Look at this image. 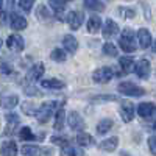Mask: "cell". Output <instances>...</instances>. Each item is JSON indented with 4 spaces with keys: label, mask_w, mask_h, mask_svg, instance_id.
<instances>
[{
    "label": "cell",
    "mask_w": 156,
    "mask_h": 156,
    "mask_svg": "<svg viewBox=\"0 0 156 156\" xmlns=\"http://www.w3.org/2000/svg\"><path fill=\"white\" fill-rule=\"evenodd\" d=\"M120 48L126 53H133L136 50V39H134V31L131 28H125L120 34Z\"/></svg>",
    "instance_id": "cell-2"
},
{
    "label": "cell",
    "mask_w": 156,
    "mask_h": 156,
    "mask_svg": "<svg viewBox=\"0 0 156 156\" xmlns=\"http://www.w3.org/2000/svg\"><path fill=\"white\" fill-rule=\"evenodd\" d=\"M6 45H8V48L12 50V51H22L23 47H25V42H23V37H22V36H19V34H11V36H8V39H6Z\"/></svg>",
    "instance_id": "cell-8"
},
{
    "label": "cell",
    "mask_w": 156,
    "mask_h": 156,
    "mask_svg": "<svg viewBox=\"0 0 156 156\" xmlns=\"http://www.w3.org/2000/svg\"><path fill=\"white\" fill-rule=\"evenodd\" d=\"M22 153L25 156H42L41 148H39L37 145H33V144H25L22 147Z\"/></svg>",
    "instance_id": "cell-24"
},
{
    "label": "cell",
    "mask_w": 156,
    "mask_h": 156,
    "mask_svg": "<svg viewBox=\"0 0 156 156\" xmlns=\"http://www.w3.org/2000/svg\"><path fill=\"white\" fill-rule=\"evenodd\" d=\"M0 70H2L3 73H11L12 72V69L9 67V64H2V69H0Z\"/></svg>",
    "instance_id": "cell-38"
},
{
    "label": "cell",
    "mask_w": 156,
    "mask_h": 156,
    "mask_svg": "<svg viewBox=\"0 0 156 156\" xmlns=\"http://www.w3.org/2000/svg\"><path fill=\"white\" fill-rule=\"evenodd\" d=\"M44 72H45L44 64H42V62H37V64H34V66H31V69L28 70L27 80H28L30 83H34V81H37V80H41V76L44 75Z\"/></svg>",
    "instance_id": "cell-9"
},
{
    "label": "cell",
    "mask_w": 156,
    "mask_h": 156,
    "mask_svg": "<svg viewBox=\"0 0 156 156\" xmlns=\"http://www.w3.org/2000/svg\"><path fill=\"white\" fill-rule=\"evenodd\" d=\"M84 6L90 11H103L105 9V3L101 0H84Z\"/></svg>",
    "instance_id": "cell-27"
},
{
    "label": "cell",
    "mask_w": 156,
    "mask_h": 156,
    "mask_svg": "<svg viewBox=\"0 0 156 156\" xmlns=\"http://www.w3.org/2000/svg\"><path fill=\"white\" fill-rule=\"evenodd\" d=\"M148 147H150V151H151L153 154H156V137H154V136H151V137L148 139Z\"/></svg>",
    "instance_id": "cell-37"
},
{
    "label": "cell",
    "mask_w": 156,
    "mask_h": 156,
    "mask_svg": "<svg viewBox=\"0 0 156 156\" xmlns=\"http://www.w3.org/2000/svg\"><path fill=\"white\" fill-rule=\"evenodd\" d=\"M59 103L58 101H45L41 105V108H39L36 111V117H37V120L41 122V123H45L51 115H55V112L59 109Z\"/></svg>",
    "instance_id": "cell-1"
},
{
    "label": "cell",
    "mask_w": 156,
    "mask_h": 156,
    "mask_svg": "<svg viewBox=\"0 0 156 156\" xmlns=\"http://www.w3.org/2000/svg\"><path fill=\"white\" fill-rule=\"evenodd\" d=\"M137 112H139L140 117H144V119H150V117H153L156 114V106H154V103H151V101L140 103L139 108H137Z\"/></svg>",
    "instance_id": "cell-12"
},
{
    "label": "cell",
    "mask_w": 156,
    "mask_h": 156,
    "mask_svg": "<svg viewBox=\"0 0 156 156\" xmlns=\"http://www.w3.org/2000/svg\"><path fill=\"white\" fill-rule=\"evenodd\" d=\"M114 78V70L111 67H100L92 73V80L95 83H109Z\"/></svg>",
    "instance_id": "cell-4"
},
{
    "label": "cell",
    "mask_w": 156,
    "mask_h": 156,
    "mask_svg": "<svg viewBox=\"0 0 156 156\" xmlns=\"http://www.w3.org/2000/svg\"><path fill=\"white\" fill-rule=\"evenodd\" d=\"M119 92L123 94V95H128V97H140V95H144L145 94V89L144 87H140L134 83H129V81H123L119 84Z\"/></svg>",
    "instance_id": "cell-3"
},
{
    "label": "cell",
    "mask_w": 156,
    "mask_h": 156,
    "mask_svg": "<svg viewBox=\"0 0 156 156\" xmlns=\"http://www.w3.org/2000/svg\"><path fill=\"white\" fill-rule=\"evenodd\" d=\"M9 25H11V28L12 30H16V31H20V30H25L27 28V19H25L23 16L17 14V12H12V14L9 16Z\"/></svg>",
    "instance_id": "cell-10"
},
{
    "label": "cell",
    "mask_w": 156,
    "mask_h": 156,
    "mask_svg": "<svg viewBox=\"0 0 156 156\" xmlns=\"http://www.w3.org/2000/svg\"><path fill=\"white\" fill-rule=\"evenodd\" d=\"M66 20H67L69 27L72 30H78L81 27L83 20H84V16H83V12H80V11H70L67 14V17H66Z\"/></svg>",
    "instance_id": "cell-7"
},
{
    "label": "cell",
    "mask_w": 156,
    "mask_h": 156,
    "mask_svg": "<svg viewBox=\"0 0 156 156\" xmlns=\"http://www.w3.org/2000/svg\"><path fill=\"white\" fill-rule=\"evenodd\" d=\"M62 156H84L83 150H80L78 147H73V145H66V147H62V151H61Z\"/></svg>",
    "instance_id": "cell-26"
},
{
    "label": "cell",
    "mask_w": 156,
    "mask_h": 156,
    "mask_svg": "<svg viewBox=\"0 0 156 156\" xmlns=\"http://www.w3.org/2000/svg\"><path fill=\"white\" fill-rule=\"evenodd\" d=\"M17 103H19V97L16 94H6V95L0 97V105H2V108H5V109L16 108Z\"/></svg>",
    "instance_id": "cell-13"
},
{
    "label": "cell",
    "mask_w": 156,
    "mask_h": 156,
    "mask_svg": "<svg viewBox=\"0 0 156 156\" xmlns=\"http://www.w3.org/2000/svg\"><path fill=\"white\" fill-rule=\"evenodd\" d=\"M119 66L123 73H131L134 70V59L131 56H122L119 59Z\"/></svg>",
    "instance_id": "cell-18"
},
{
    "label": "cell",
    "mask_w": 156,
    "mask_h": 156,
    "mask_svg": "<svg viewBox=\"0 0 156 156\" xmlns=\"http://www.w3.org/2000/svg\"><path fill=\"white\" fill-rule=\"evenodd\" d=\"M112 125H114V122H112L111 119H103V120H100L98 125H97V133H98V134H106L109 129L112 128Z\"/></svg>",
    "instance_id": "cell-25"
},
{
    "label": "cell",
    "mask_w": 156,
    "mask_h": 156,
    "mask_svg": "<svg viewBox=\"0 0 156 156\" xmlns=\"http://www.w3.org/2000/svg\"><path fill=\"white\" fill-rule=\"evenodd\" d=\"M41 86L45 87V89H62L66 84H64V81H61V80L50 78V80H42L41 81Z\"/></svg>",
    "instance_id": "cell-22"
},
{
    "label": "cell",
    "mask_w": 156,
    "mask_h": 156,
    "mask_svg": "<svg viewBox=\"0 0 156 156\" xmlns=\"http://www.w3.org/2000/svg\"><path fill=\"white\" fill-rule=\"evenodd\" d=\"M19 137H20L22 140H34V134H33V131H31V128H28V126L20 128Z\"/></svg>",
    "instance_id": "cell-31"
},
{
    "label": "cell",
    "mask_w": 156,
    "mask_h": 156,
    "mask_svg": "<svg viewBox=\"0 0 156 156\" xmlns=\"http://www.w3.org/2000/svg\"><path fill=\"white\" fill-rule=\"evenodd\" d=\"M119 14H120L123 19H133V17L136 16V12H134L133 8H123V6H120V8H119Z\"/></svg>",
    "instance_id": "cell-33"
},
{
    "label": "cell",
    "mask_w": 156,
    "mask_h": 156,
    "mask_svg": "<svg viewBox=\"0 0 156 156\" xmlns=\"http://www.w3.org/2000/svg\"><path fill=\"white\" fill-rule=\"evenodd\" d=\"M33 5H34V0H19V6L27 12L33 8Z\"/></svg>",
    "instance_id": "cell-34"
},
{
    "label": "cell",
    "mask_w": 156,
    "mask_h": 156,
    "mask_svg": "<svg viewBox=\"0 0 156 156\" xmlns=\"http://www.w3.org/2000/svg\"><path fill=\"white\" fill-rule=\"evenodd\" d=\"M122 156H126V151H122Z\"/></svg>",
    "instance_id": "cell-41"
},
{
    "label": "cell",
    "mask_w": 156,
    "mask_h": 156,
    "mask_svg": "<svg viewBox=\"0 0 156 156\" xmlns=\"http://www.w3.org/2000/svg\"><path fill=\"white\" fill-rule=\"evenodd\" d=\"M3 9V0H0V11Z\"/></svg>",
    "instance_id": "cell-39"
},
{
    "label": "cell",
    "mask_w": 156,
    "mask_h": 156,
    "mask_svg": "<svg viewBox=\"0 0 156 156\" xmlns=\"http://www.w3.org/2000/svg\"><path fill=\"white\" fill-rule=\"evenodd\" d=\"M67 125L72 129H75V131H81V129L84 128V120H83V117L78 114L76 111H72L67 115Z\"/></svg>",
    "instance_id": "cell-6"
},
{
    "label": "cell",
    "mask_w": 156,
    "mask_h": 156,
    "mask_svg": "<svg viewBox=\"0 0 156 156\" xmlns=\"http://www.w3.org/2000/svg\"><path fill=\"white\" fill-rule=\"evenodd\" d=\"M100 28H101V19L98 16H92V17L87 20V31L89 33L95 34V33L100 31Z\"/></svg>",
    "instance_id": "cell-21"
},
{
    "label": "cell",
    "mask_w": 156,
    "mask_h": 156,
    "mask_svg": "<svg viewBox=\"0 0 156 156\" xmlns=\"http://www.w3.org/2000/svg\"><path fill=\"white\" fill-rule=\"evenodd\" d=\"M76 144L81 147H90V145H94V137L87 133H80L76 136Z\"/></svg>",
    "instance_id": "cell-23"
},
{
    "label": "cell",
    "mask_w": 156,
    "mask_h": 156,
    "mask_svg": "<svg viewBox=\"0 0 156 156\" xmlns=\"http://www.w3.org/2000/svg\"><path fill=\"white\" fill-rule=\"evenodd\" d=\"M137 42H139L140 48H148L151 45V34L147 28H140L137 31Z\"/></svg>",
    "instance_id": "cell-15"
},
{
    "label": "cell",
    "mask_w": 156,
    "mask_h": 156,
    "mask_svg": "<svg viewBox=\"0 0 156 156\" xmlns=\"http://www.w3.org/2000/svg\"><path fill=\"white\" fill-rule=\"evenodd\" d=\"M64 2H69V0H64Z\"/></svg>",
    "instance_id": "cell-43"
},
{
    "label": "cell",
    "mask_w": 156,
    "mask_h": 156,
    "mask_svg": "<svg viewBox=\"0 0 156 156\" xmlns=\"http://www.w3.org/2000/svg\"><path fill=\"white\" fill-rule=\"evenodd\" d=\"M62 45H64V51H69V53H75L78 48V41L72 36V34H66L62 39Z\"/></svg>",
    "instance_id": "cell-17"
},
{
    "label": "cell",
    "mask_w": 156,
    "mask_h": 156,
    "mask_svg": "<svg viewBox=\"0 0 156 156\" xmlns=\"http://www.w3.org/2000/svg\"><path fill=\"white\" fill-rule=\"evenodd\" d=\"M103 53L105 55H108V56H117V48H115V45L114 44H111V42H106L105 45H103Z\"/></svg>",
    "instance_id": "cell-32"
},
{
    "label": "cell",
    "mask_w": 156,
    "mask_h": 156,
    "mask_svg": "<svg viewBox=\"0 0 156 156\" xmlns=\"http://www.w3.org/2000/svg\"><path fill=\"white\" fill-rule=\"evenodd\" d=\"M50 58L53 59V61H56V62H62V61H66L67 55H66V51H64V50H61V48H55V50L50 53Z\"/></svg>",
    "instance_id": "cell-30"
},
{
    "label": "cell",
    "mask_w": 156,
    "mask_h": 156,
    "mask_svg": "<svg viewBox=\"0 0 156 156\" xmlns=\"http://www.w3.org/2000/svg\"><path fill=\"white\" fill-rule=\"evenodd\" d=\"M120 115L123 122H131L134 117V105L129 101H122L120 103Z\"/></svg>",
    "instance_id": "cell-11"
},
{
    "label": "cell",
    "mask_w": 156,
    "mask_h": 156,
    "mask_svg": "<svg viewBox=\"0 0 156 156\" xmlns=\"http://www.w3.org/2000/svg\"><path fill=\"white\" fill-rule=\"evenodd\" d=\"M117 33H119V25H117L112 19H106L105 25H103V36H105L106 39L115 36Z\"/></svg>",
    "instance_id": "cell-14"
},
{
    "label": "cell",
    "mask_w": 156,
    "mask_h": 156,
    "mask_svg": "<svg viewBox=\"0 0 156 156\" xmlns=\"http://www.w3.org/2000/svg\"><path fill=\"white\" fill-rule=\"evenodd\" d=\"M117 145H119V137L112 136V137H108V139L103 140L101 144H100V148H101L103 151L111 153V151H114V150L117 148Z\"/></svg>",
    "instance_id": "cell-19"
},
{
    "label": "cell",
    "mask_w": 156,
    "mask_h": 156,
    "mask_svg": "<svg viewBox=\"0 0 156 156\" xmlns=\"http://www.w3.org/2000/svg\"><path fill=\"white\" fill-rule=\"evenodd\" d=\"M17 151L19 148L14 140H6L2 145V148H0V154L2 156H17Z\"/></svg>",
    "instance_id": "cell-16"
},
{
    "label": "cell",
    "mask_w": 156,
    "mask_h": 156,
    "mask_svg": "<svg viewBox=\"0 0 156 156\" xmlns=\"http://www.w3.org/2000/svg\"><path fill=\"white\" fill-rule=\"evenodd\" d=\"M51 142L56 144V145H61V147H66L69 144V140L66 137H61V136H53V137H51Z\"/></svg>",
    "instance_id": "cell-35"
},
{
    "label": "cell",
    "mask_w": 156,
    "mask_h": 156,
    "mask_svg": "<svg viewBox=\"0 0 156 156\" xmlns=\"http://www.w3.org/2000/svg\"><path fill=\"white\" fill-rule=\"evenodd\" d=\"M134 72L139 78L145 80V78L150 76V72H151V66H150V61L148 59H140L134 64Z\"/></svg>",
    "instance_id": "cell-5"
},
{
    "label": "cell",
    "mask_w": 156,
    "mask_h": 156,
    "mask_svg": "<svg viewBox=\"0 0 156 156\" xmlns=\"http://www.w3.org/2000/svg\"><path fill=\"white\" fill-rule=\"evenodd\" d=\"M36 14H37V19L39 20H44V22H47V20H50L51 19V12H48V9L44 6V5H41L37 8V11H36Z\"/></svg>",
    "instance_id": "cell-29"
},
{
    "label": "cell",
    "mask_w": 156,
    "mask_h": 156,
    "mask_svg": "<svg viewBox=\"0 0 156 156\" xmlns=\"http://www.w3.org/2000/svg\"><path fill=\"white\" fill-rule=\"evenodd\" d=\"M154 129H156V122H154Z\"/></svg>",
    "instance_id": "cell-42"
},
{
    "label": "cell",
    "mask_w": 156,
    "mask_h": 156,
    "mask_svg": "<svg viewBox=\"0 0 156 156\" xmlns=\"http://www.w3.org/2000/svg\"><path fill=\"white\" fill-rule=\"evenodd\" d=\"M64 120H66V112H64L62 108H59L55 112V128L56 129H61L62 125H64Z\"/></svg>",
    "instance_id": "cell-28"
},
{
    "label": "cell",
    "mask_w": 156,
    "mask_h": 156,
    "mask_svg": "<svg viewBox=\"0 0 156 156\" xmlns=\"http://www.w3.org/2000/svg\"><path fill=\"white\" fill-rule=\"evenodd\" d=\"M19 117L16 114H6V134H11V133H14V129L16 126L19 125Z\"/></svg>",
    "instance_id": "cell-20"
},
{
    "label": "cell",
    "mask_w": 156,
    "mask_h": 156,
    "mask_svg": "<svg viewBox=\"0 0 156 156\" xmlns=\"http://www.w3.org/2000/svg\"><path fill=\"white\" fill-rule=\"evenodd\" d=\"M153 50L156 51V41H154V44H153Z\"/></svg>",
    "instance_id": "cell-40"
},
{
    "label": "cell",
    "mask_w": 156,
    "mask_h": 156,
    "mask_svg": "<svg viewBox=\"0 0 156 156\" xmlns=\"http://www.w3.org/2000/svg\"><path fill=\"white\" fill-rule=\"evenodd\" d=\"M98 100H103V101H114V100H117V97L115 95H97V97H94V101H98Z\"/></svg>",
    "instance_id": "cell-36"
}]
</instances>
